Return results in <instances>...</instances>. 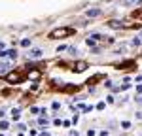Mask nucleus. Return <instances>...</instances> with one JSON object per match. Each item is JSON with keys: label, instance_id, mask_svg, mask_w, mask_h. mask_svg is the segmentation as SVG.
Segmentation results:
<instances>
[{"label": "nucleus", "instance_id": "obj_1", "mask_svg": "<svg viewBox=\"0 0 142 136\" xmlns=\"http://www.w3.org/2000/svg\"><path fill=\"white\" fill-rule=\"evenodd\" d=\"M74 32H76V28H72V27H59L49 32V38H66V36H72Z\"/></svg>", "mask_w": 142, "mask_h": 136}, {"label": "nucleus", "instance_id": "obj_2", "mask_svg": "<svg viewBox=\"0 0 142 136\" xmlns=\"http://www.w3.org/2000/svg\"><path fill=\"white\" fill-rule=\"evenodd\" d=\"M6 79L10 83H19L21 79H23V74H19V72H10V74L6 76Z\"/></svg>", "mask_w": 142, "mask_h": 136}, {"label": "nucleus", "instance_id": "obj_3", "mask_svg": "<svg viewBox=\"0 0 142 136\" xmlns=\"http://www.w3.org/2000/svg\"><path fill=\"white\" fill-rule=\"evenodd\" d=\"M117 68H120V70H129V68H137V62H135V61H125V62H121V64H117Z\"/></svg>", "mask_w": 142, "mask_h": 136}, {"label": "nucleus", "instance_id": "obj_4", "mask_svg": "<svg viewBox=\"0 0 142 136\" xmlns=\"http://www.w3.org/2000/svg\"><path fill=\"white\" fill-rule=\"evenodd\" d=\"M85 68H87V62H85V61H78L74 64V72H83Z\"/></svg>", "mask_w": 142, "mask_h": 136}, {"label": "nucleus", "instance_id": "obj_5", "mask_svg": "<svg viewBox=\"0 0 142 136\" xmlns=\"http://www.w3.org/2000/svg\"><path fill=\"white\" fill-rule=\"evenodd\" d=\"M99 40H102V36H100V34H91V36L87 38V45H95V44L99 42Z\"/></svg>", "mask_w": 142, "mask_h": 136}, {"label": "nucleus", "instance_id": "obj_6", "mask_svg": "<svg viewBox=\"0 0 142 136\" xmlns=\"http://www.w3.org/2000/svg\"><path fill=\"white\" fill-rule=\"evenodd\" d=\"M42 55H44V53H42V49H32V51L29 53V59H40Z\"/></svg>", "mask_w": 142, "mask_h": 136}, {"label": "nucleus", "instance_id": "obj_7", "mask_svg": "<svg viewBox=\"0 0 142 136\" xmlns=\"http://www.w3.org/2000/svg\"><path fill=\"white\" fill-rule=\"evenodd\" d=\"M99 79H102V74H97V76H93L91 79H87V85H89V87H91V85H95V83L99 81Z\"/></svg>", "mask_w": 142, "mask_h": 136}, {"label": "nucleus", "instance_id": "obj_8", "mask_svg": "<svg viewBox=\"0 0 142 136\" xmlns=\"http://www.w3.org/2000/svg\"><path fill=\"white\" fill-rule=\"evenodd\" d=\"M38 78H40V72H38V70H30V72H29V79H32V81H36Z\"/></svg>", "mask_w": 142, "mask_h": 136}, {"label": "nucleus", "instance_id": "obj_9", "mask_svg": "<svg viewBox=\"0 0 142 136\" xmlns=\"http://www.w3.org/2000/svg\"><path fill=\"white\" fill-rule=\"evenodd\" d=\"M97 15H100V10H99V8H93V10H87V17H97Z\"/></svg>", "mask_w": 142, "mask_h": 136}, {"label": "nucleus", "instance_id": "obj_10", "mask_svg": "<svg viewBox=\"0 0 142 136\" xmlns=\"http://www.w3.org/2000/svg\"><path fill=\"white\" fill-rule=\"evenodd\" d=\"M19 114H21L19 108H13L12 110V119H13V121H17V119H19Z\"/></svg>", "mask_w": 142, "mask_h": 136}, {"label": "nucleus", "instance_id": "obj_11", "mask_svg": "<svg viewBox=\"0 0 142 136\" xmlns=\"http://www.w3.org/2000/svg\"><path fill=\"white\" fill-rule=\"evenodd\" d=\"M138 2H142V0H121L123 6H135V4H138Z\"/></svg>", "mask_w": 142, "mask_h": 136}, {"label": "nucleus", "instance_id": "obj_12", "mask_svg": "<svg viewBox=\"0 0 142 136\" xmlns=\"http://www.w3.org/2000/svg\"><path fill=\"white\" fill-rule=\"evenodd\" d=\"M106 25H108L110 28H120V27H121V23H120V21H108Z\"/></svg>", "mask_w": 142, "mask_h": 136}, {"label": "nucleus", "instance_id": "obj_13", "mask_svg": "<svg viewBox=\"0 0 142 136\" xmlns=\"http://www.w3.org/2000/svg\"><path fill=\"white\" fill-rule=\"evenodd\" d=\"M6 57H8V59H17V51H15V49L6 51Z\"/></svg>", "mask_w": 142, "mask_h": 136}, {"label": "nucleus", "instance_id": "obj_14", "mask_svg": "<svg viewBox=\"0 0 142 136\" xmlns=\"http://www.w3.org/2000/svg\"><path fill=\"white\" fill-rule=\"evenodd\" d=\"M131 45H133V47H138V45H142V42H140V40H138V36H137V38H133V42H131Z\"/></svg>", "mask_w": 142, "mask_h": 136}, {"label": "nucleus", "instance_id": "obj_15", "mask_svg": "<svg viewBox=\"0 0 142 136\" xmlns=\"http://www.w3.org/2000/svg\"><path fill=\"white\" fill-rule=\"evenodd\" d=\"M38 123H40V125H47L49 121H47V117H40V121H38Z\"/></svg>", "mask_w": 142, "mask_h": 136}, {"label": "nucleus", "instance_id": "obj_16", "mask_svg": "<svg viewBox=\"0 0 142 136\" xmlns=\"http://www.w3.org/2000/svg\"><path fill=\"white\" fill-rule=\"evenodd\" d=\"M6 68H10V64L8 62H0V70H6Z\"/></svg>", "mask_w": 142, "mask_h": 136}, {"label": "nucleus", "instance_id": "obj_17", "mask_svg": "<svg viewBox=\"0 0 142 136\" xmlns=\"http://www.w3.org/2000/svg\"><path fill=\"white\" fill-rule=\"evenodd\" d=\"M21 45H23V47H29V45H30V40H23Z\"/></svg>", "mask_w": 142, "mask_h": 136}, {"label": "nucleus", "instance_id": "obj_18", "mask_svg": "<svg viewBox=\"0 0 142 136\" xmlns=\"http://www.w3.org/2000/svg\"><path fill=\"white\" fill-rule=\"evenodd\" d=\"M0 129L6 131V129H8V123H6V121H0Z\"/></svg>", "mask_w": 142, "mask_h": 136}, {"label": "nucleus", "instance_id": "obj_19", "mask_svg": "<svg viewBox=\"0 0 142 136\" xmlns=\"http://www.w3.org/2000/svg\"><path fill=\"white\" fill-rule=\"evenodd\" d=\"M125 49H127V47H125V45H120V47H117V49H116V51H117V53H123Z\"/></svg>", "mask_w": 142, "mask_h": 136}, {"label": "nucleus", "instance_id": "obj_20", "mask_svg": "<svg viewBox=\"0 0 142 136\" xmlns=\"http://www.w3.org/2000/svg\"><path fill=\"white\" fill-rule=\"evenodd\" d=\"M104 106H106L104 102H99V104H97V110H104Z\"/></svg>", "mask_w": 142, "mask_h": 136}, {"label": "nucleus", "instance_id": "obj_21", "mask_svg": "<svg viewBox=\"0 0 142 136\" xmlns=\"http://www.w3.org/2000/svg\"><path fill=\"white\" fill-rule=\"evenodd\" d=\"M25 129H27V127L23 125V123H19V125H17V131H21V132H23V131H25Z\"/></svg>", "mask_w": 142, "mask_h": 136}, {"label": "nucleus", "instance_id": "obj_22", "mask_svg": "<svg viewBox=\"0 0 142 136\" xmlns=\"http://www.w3.org/2000/svg\"><path fill=\"white\" fill-rule=\"evenodd\" d=\"M121 127H123V129H129L131 123H129V121H123V123H121Z\"/></svg>", "mask_w": 142, "mask_h": 136}, {"label": "nucleus", "instance_id": "obj_23", "mask_svg": "<svg viewBox=\"0 0 142 136\" xmlns=\"http://www.w3.org/2000/svg\"><path fill=\"white\" fill-rule=\"evenodd\" d=\"M61 108V102H53V110H59Z\"/></svg>", "mask_w": 142, "mask_h": 136}, {"label": "nucleus", "instance_id": "obj_24", "mask_svg": "<svg viewBox=\"0 0 142 136\" xmlns=\"http://www.w3.org/2000/svg\"><path fill=\"white\" fill-rule=\"evenodd\" d=\"M137 93H138V94H142V83H140V85H137Z\"/></svg>", "mask_w": 142, "mask_h": 136}, {"label": "nucleus", "instance_id": "obj_25", "mask_svg": "<svg viewBox=\"0 0 142 136\" xmlns=\"http://www.w3.org/2000/svg\"><path fill=\"white\" fill-rule=\"evenodd\" d=\"M70 136H80V134H78V131H70Z\"/></svg>", "mask_w": 142, "mask_h": 136}, {"label": "nucleus", "instance_id": "obj_26", "mask_svg": "<svg viewBox=\"0 0 142 136\" xmlns=\"http://www.w3.org/2000/svg\"><path fill=\"white\" fill-rule=\"evenodd\" d=\"M137 102H138V104H142V97H138V98H137Z\"/></svg>", "mask_w": 142, "mask_h": 136}, {"label": "nucleus", "instance_id": "obj_27", "mask_svg": "<svg viewBox=\"0 0 142 136\" xmlns=\"http://www.w3.org/2000/svg\"><path fill=\"white\" fill-rule=\"evenodd\" d=\"M138 40H140V42H142V32H140V34H138Z\"/></svg>", "mask_w": 142, "mask_h": 136}, {"label": "nucleus", "instance_id": "obj_28", "mask_svg": "<svg viewBox=\"0 0 142 136\" xmlns=\"http://www.w3.org/2000/svg\"><path fill=\"white\" fill-rule=\"evenodd\" d=\"M2 47H4V44H0V49H2Z\"/></svg>", "mask_w": 142, "mask_h": 136}]
</instances>
